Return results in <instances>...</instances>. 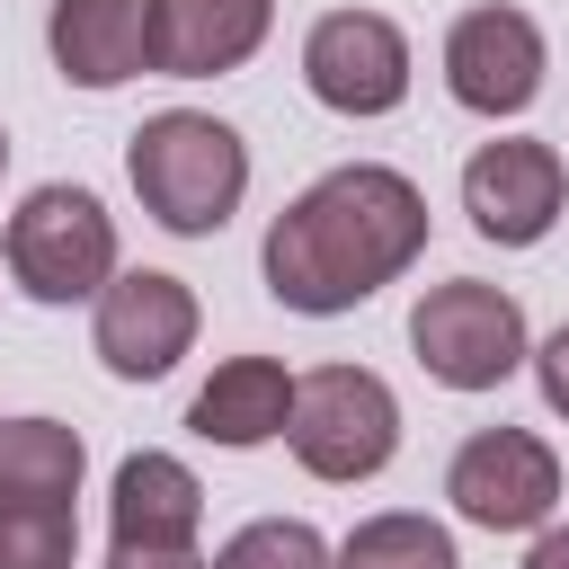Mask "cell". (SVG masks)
Listing matches in <instances>:
<instances>
[{
    "instance_id": "ac0fdd59",
    "label": "cell",
    "mask_w": 569,
    "mask_h": 569,
    "mask_svg": "<svg viewBox=\"0 0 569 569\" xmlns=\"http://www.w3.org/2000/svg\"><path fill=\"white\" fill-rule=\"evenodd\" d=\"M213 569H329V542L302 516H258L213 551Z\"/></svg>"
},
{
    "instance_id": "9c48e42d",
    "label": "cell",
    "mask_w": 569,
    "mask_h": 569,
    "mask_svg": "<svg viewBox=\"0 0 569 569\" xmlns=\"http://www.w3.org/2000/svg\"><path fill=\"white\" fill-rule=\"evenodd\" d=\"M542 71H551V53H542V27L525 18V9H507V0H489V9H462L453 27H445V89H453V107H471V116H525L533 98H542Z\"/></svg>"
},
{
    "instance_id": "5bb4252c",
    "label": "cell",
    "mask_w": 569,
    "mask_h": 569,
    "mask_svg": "<svg viewBox=\"0 0 569 569\" xmlns=\"http://www.w3.org/2000/svg\"><path fill=\"white\" fill-rule=\"evenodd\" d=\"M204 525V480L178 462V453H124L116 462V489H107V533L116 542H196Z\"/></svg>"
},
{
    "instance_id": "7a4b0ae2",
    "label": "cell",
    "mask_w": 569,
    "mask_h": 569,
    "mask_svg": "<svg viewBox=\"0 0 569 569\" xmlns=\"http://www.w3.org/2000/svg\"><path fill=\"white\" fill-rule=\"evenodd\" d=\"M124 178H133V196H142V213L160 231L213 240L240 213V196H249V142L222 116H204V107H160V116L133 124Z\"/></svg>"
},
{
    "instance_id": "ba28073f",
    "label": "cell",
    "mask_w": 569,
    "mask_h": 569,
    "mask_svg": "<svg viewBox=\"0 0 569 569\" xmlns=\"http://www.w3.org/2000/svg\"><path fill=\"white\" fill-rule=\"evenodd\" d=\"M89 347L116 382H160L187 347H196V293L187 276H160V267H116L98 311H89Z\"/></svg>"
},
{
    "instance_id": "ffe728a7",
    "label": "cell",
    "mask_w": 569,
    "mask_h": 569,
    "mask_svg": "<svg viewBox=\"0 0 569 569\" xmlns=\"http://www.w3.org/2000/svg\"><path fill=\"white\" fill-rule=\"evenodd\" d=\"M533 382H542V409H551V418H569V320L533 347Z\"/></svg>"
},
{
    "instance_id": "8fae6325",
    "label": "cell",
    "mask_w": 569,
    "mask_h": 569,
    "mask_svg": "<svg viewBox=\"0 0 569 569\" xmlns=\"http://www.w3.org/2000/svg\"><path fill=\"white\" fill-rule=\"evenodd\" d=\"M276 27V0H151V71L160 80H213L240 71Z\"/></svg>"
},
{
    "instance_id": "8992f818",
    "label": "cell",
    "mask_w": 569,
    "mask_h": 569,
    "mask_svg": "<svg viewBox=\"0 0 569 569\" xmlns=\"http://www.w3.org/2000/svg\"><path fill=\"white\" fill-rule=\"evenodd\" d=\"M445 498L480 533H542L560 516V453L533 427H480L445 462Z\"/></svg>"
},
{
    "instance_id": "6da1fadb",
    "label": "cell",
    "mask_w": 569,
    "mask_h": 569,
    "mask_svg": "<svg viewBox=\"0 0 569 569\" xmlns=\"http://www.w3.org/2000/svg\"><path fill=\"white\" fill-rule=\"evenodd\" d=\"M427 249V196L418 178L382 169V160H347V169H320L276 222H267V249H258V276L284 311L302 320H338L356 302H373L382 284H400Z\"/></svg>"
},
{
    "instance_id": "2e32d148",
    "label": "cell",
    "mask_w": 569,
    "mask_h": 569,
    "mask_svg": "<svg viewBox=\"0 0 569 569\" xmlns=\"http://www.w3.org/2000/svg\"><path fill=\"white\" fill-rule=\"evenodd\" d=\"M329 569H462V560H453V533H445L436 516L391 507V516H365V525L329 551Z\"/></svg>"
},
{
    "instance_id": "7402d4cb",
    "label": "cell",
    "mask_w": 569,
    "mask_h": 569,
    "mask_svg": "<svg viewBox=\"0 0 569 569\" xmlns=\"http://www.w3.org/2000/svg\"><path fill=\"white\" fill-rule=\"evenodd\" d=\"M0 169H9V133H0Z\"/></svg>"
},
{
    "instance_id": "7c38bea8",
    "label": "cell",
    "mask_w": 569,
    "mask_h": 569,
    "mask_svg": "<svg viewBox=\"0 0 569 569\" xmlns=\"http://www.w3.org/2000/svg\"><path fill=\"white\" fill-rule=\"evenodd\" d=\"M44 44L71 89H124L133 71H151V0H53Z\"/></svg>"
},
{
    "instance_id": "5b68a950",
    "label": "cell",
    "mask_w": 569,
    "mask_h": 569,
    "mask_svg": "<svg viewBox=\"0 0 569 569\" xmlns=\"http://www.w3.org/2000/svg\"><path fill=\"white\" fill-rule=\"evenodd\" d=\"M409 347H418L427 382H445V391H498L533 356L525 347V302L507 284H480V276L427 284L418 311H409Z\"/></svg>"
},
{
    "instance_id": "3957f363",
    "label": "cell",
    "mask_w": 569,
    "mask_h": 569,
    "mask_svg": "<svg viewBox=\"0 0 569 569\" xmlns=\"http://www.w3.org/2000/svg\"><path fill=\"white\" fill-rule=\"evenodd\" d=\"M0 258H9V276H18V293L27 302H98L107 293V276H116V213L89 196V187H36V196H18V213H9V231H0Z\"/></svg>"
},
{
    "instance_id": "4fadbf2b",
    "label": "cell",
    "mask_w": 569,
    "mask_h": 569,
    "mask_svg": "<svg viewBox=\"0 0 569 569\" xmlns=\"http://www.w3.org/2000/svg\"><path fill=\"white\" fill-rule=\"evenodd\" d=\"M293 418V373L276 356H222L213 382L187 400V427L222 453H249V445H276Z\"/></svg>"
},
{
    "instance_id": "30bf717a",
    "label": "cell",
    "mask_w": 569,
    "mask_h": 569,
    "mask_svg": "<svg viewBox=\"0 0 569 569\" xmlns=\"http://www.w3.org/2000/svg\"><path fill=\"white\" fill-rule=\"evenodd\" d=\"M569 204V160L533 133H507V142H480L462 160V213L480 240L498 249H533Z\"/></svg>"
},
{
    "instance_id": "d6986e66",
    "label": "cell",
    "mask_w": 569,
    "mask_h": 569,
    "mask_svg": "<svg viewBox=\"0 0 569 569\" xmlns=\"http://www.w3.org/2000/svg\"><path fill=\"white\" fill-rule=\"evenodd\" d=\"M107 569H213L196 542H107Z\"/></svg>"
},
{
    "instance_id": "44dd1931",
    "label": "cell",
    "mask_w": 569,
    "mask_h": 569,
    "mask_svg": "<svg viewBox=\"0 0 569 569\" xmlns=\"http://www.w3.org/2000/svg\"><path fill=\"white\" fill-rule=\"evenodd\" d=\"M525 569H569V525H542L533 551H525Z\"/></svg>"
},
{
    "instance_id": "277c9868",
    "label": "cell",
    "mask_w": 569,
    "mask_h": 569,
    "mask_svg": "<svg viewBox=\"0 0 569 569\" xmlns=\"http://www.w3.org/2000/svg\"><path fill=\"white\" fill-rule=\"evenodd\" d=\"M284 445L311 480H373L391 453H400V400L382 373L365 365H320V373H293V418H284Z\"/></svg>"
},
{
    "instance_id": "52a82bcc",
    "label": "cell",
    "mask_w": 569,
    "mask_h": 569,
    "mask_svg": "<svg viewBox=\"0 0 569 569\" xmlns=\"http://www.w3.org/2000/svg\"><path fill=\"white\" fill-rule=\"evenodd\" d=\"M302 89L329 116H391L409 98V36L382 9H329L302 36Z\"/></svg>"
},
{
    "instance_id": "9a60e30c",
    "label": "cell",
    "mask_w": 569,
    "mask_h": 569,
    "mask_svg": "<svg viewBox=\"0 0 569 569\" xmlns=\"http://www.w3.org/2000/svg\"><path fill=\"white\" fill-rule=\"evenodd\" d=\"M80 471H89L80 427H62V418H0V498L71 507L80 498Z\"/></svg>"
},
{
    "instance_id": "e0dca14e",
    "label": "cell",
    "mask_w": 569,
    "mask_h": 569,
    "mask_svg": "<svg viewBox=\"0 0 569 569\" xmlns=\"http://www.w3.org/2000/svg\"><path fill=\"white\" fill-rule=\"evenodd\" d=\"M80 560V516L44 498H0V569H71Z\"/></svg>"
}]
</instances>
